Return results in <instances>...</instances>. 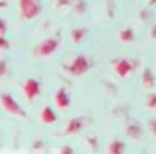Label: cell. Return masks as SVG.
I'll return each instance as SVG.
<instances>
[{"instance_id":"cell-1","label":"cell","mask_w":156,"mask_h":154,"mask_svg":"<svg viewBox=\"0 0 156 154\" xmlns=\"http://www.w3.org/2000/svg\"><path fill=\"white\" fill-rule=\"evenodd\" d=\"M92 68H94V61L86 55H76L70 62L62 65V70L70 76H84L86 72L92 70Z\"/></svg>"},{"instance_id":"cell-2","label":"cell","mask_w":156,"mask_h":154,"mask_svg":"<svg viewBox=\"0 0 156 154\" xmlns=\"http://www.w3.org/2000/svg\"><path fill=\"white\" fill-rule=\"evenodd\" d=\"M58 47H61V37H58V35L47 37V39H43L41 43L35 45V49H33V57H35V59L51 57V55H55V53L58 51Z\"/></svg>"},{"instance_id":"cell-3","label":"cell","mask_w":156,"mask_h":154,"mask_svg":"<svg viewBox=\"0 0 156 154\" xmlns=\"http://www.w3.org/2000/svg\"><path fill=\"white\" fill-rule=\"evenodd\" d=\"M111 66H113V72L119 78H127L135 68H140V61H129L125 57H117V59L111 61Z\"/></svg>"},{"instance_id":"cell-4","label":"cell","mask_w":156,"mask_h":154,"mask_svg":"<svg viewBox=\"0 0 156 154\" xmlns=\"http://www.w3.org/2000/svg\"><path fill=\"white\" fill-rule=\"evenodd\" d=\"M0 103H2V109L10 115H16V117H26V111H23L22 107H20L18 100L14 98L12 94L8 92H2V96H0Z\"/></svg>"},{"instance_id":"cell-5","label":"cell","mask_w":156,"mask_h":154,"mask_svg":"<svg viewBox=\"0 0 156 154\" xmlns=\"http://www.w3.org/2000/svg\"><path fill=\"white\" fill-rule=\"evenodd\" d=\"M22 92H23L27 102H35L41 96V82H39V78H27L22 84Z\"/></svg>"},{"instance_id":"cell-6","label":"cell","mask_w":156,"mask_h":154,"mask_svg":"<svg viewBox=\"0 0 156 154\" xmlns=\"http://www.w3.org/2000/svg\"><path fill=\"white\" fill-rule=\"evenodd\" d=\"M86 123H88V117L86 115H78V117H72V119H68L66 121V127H65V135H78V133H82L84 131V127H86Z\"/></svg>"},{"instance_id":"cell-7","label":"cell","mask_w":156,"mask_h":154,"mask_svg":"<svg viewBox=\"0 0 156 154\" xmlns=\"http://www.w3.org/2000/svg\"><path fill=\"white\" fill-rule=\"evenodd\" d=\"M20 12H22V18H23V20H35L39 14L43 12V6H41V2H39V0H33L31 4L20 8Z\"/></svg>"},{"instance_id":"cell-8","label":"cell","mask_w":156,"mask_h":154,"mask_svg":"<svg viewBox=\"0 0 156 154\" xmlns=\"http://www.w3.org/2000/svg\"><path fill=\"white\" fill-rule=\"evenodd\" d=\"M70 103H72V98H70V94H68V90L66 88H58L55 92V105L61 109V111H66V109L70 107Z\"/></svg>"},{"instance_id":"cell-9","label":"cell","mask_w":156,"mask_h":154,"mask_svg":"<svg viewBox=\"0 0 156 154\" xmlns=\"http://www.w3.org/2000/svg\"><path fill=\"white\" fill-rule=\"evenodd\" d=\"M140 82H143V88L144 90H156V76H154V72L150 70V68H143V74H140Z\"/></svg>"},{"instance_id":"cell-10","label":"cell","mask_w":156,"mask_h":154,"mask_svg":"<svg viewBox=\"0 0 156 154\" xmlns=\"http://www.w3.org/2000/svg\"><path fill=\"white\" fill-rule=\"evenodd\" d=\"M143 133H144V129L140 127L136 121H129L127 123V127H125V135L129 138H133V141H136V138H140L143 137Z\"/></svg>"},{"instance_id":"cell-11","label":"cell","mask_w":156,"mask_h":154,"mask_svg":"<svg viewBox=\"0 0 156 154\" xmlns=\"http://www.w3.org/2000/svg\"><path fill=\"white\" fill-rule=\"evenodd\" d=\"M39 119H41V123L45 125H53L57 121V113L53 107H49V105H45V107L41 109V113H39Z\"/></svg>"},{"instance_id":"cell-12","label":"cell","mask_w":156,"mask_h":154,"mask_svg":"<svg viewBox=\"0 0 156 154\" xmlns=\"http://www.w3.org/2000/svg\"><path fill=\"white\" fill-rule=\"evenodd\" d=\"M125 150H127V144L121 138H113L107 144V154H125Z\"/></svg>"},{"instance_id":"cell-13","label":"cell","mask_w":156,"mask_h":154,"mask_svg":"<svg viewBox=\"0 0 156 154\" xmlns=\"http://www.w3.org/2000/svg\"><path fill=\"white\" fill-rule=\"evenodd\" d=\"M135 37L136 33L133 27H123V30L119 31V41L121 43H135Z\"/></svg>"},{"instance_id":"cell-14","label":"cell","mask_w":156,"mask_h":154,"mask_svg":"<svg viewBox=\"0 0 156 154\" xmlns=\"http://www.w3.org/2000/svg\"><path fill=\"white\" fill-rule=\"evenodd\" d=\"M88 37V30L86 27H74V30L70 31V39L74 43H82Z\"/></svg>"},{"instance_id":"cell-15","label":"cell","mask_w":156,"mask_h":154,"mask_svg":"<svg viewBox=\"0 0 156 154\" xmlns=\"http://www.w3.org/2000/svg\"><path fill=\"white\" fill-rule=\"evenodd\" d=\"M144 103H146V107H148V109H156V92H154V90H152V92H148Z\"/></svg>"},{"instance_id":"cell-16","label":"cell","mask_w":156,"mask_h":154,"mask_svg":"<svg viewBox=\"0 0 156 154\" xmlns=\"http://www.w3.org/2000/svg\"><path fill=\"white\" fill-rule=\"evenodd\" d=\"M146 129H148V133L156 137V117H150L148 121H146Z\"/></svg>"},{"instance_id":"cell-17","label":"cell","mask_w":156,"mask_h":154,"mask_svg":"<svg viewBox=\"0 0 156 154\" xmlns=\"http://www.w3.org/2000/svg\"><path fill=\"white\" fill-rule=\"evenodd\" d=\"M72 4H74V0H57L55 6L57 8H68V6H72Z\"/></svg>"},{"instance_id":"cell-18","label":"cell","mask_w":156,"mask_h":154,"mask_svg":"<svg viewBox=\"0 0 156 154\" xmlns=\"http://www.w3.org/2000/svg\"><path fill=\"white\" fill-rule=\"evenodd\" d=\"M0 47H2V51L10 49V41L6 39V35H0Z\"/></svg>"},{"instance_id":"cell-19","label":"cell","mask_w":156,"mask_h":154,"mask_svg":"<svg viewBox=\"0 0 156 154\" xmlns=\"http://www.w3.org/2000/svg\"><path fill=\"white\" fill-rule=\"evenodd\" d=\"M6 30H8V22L2 18L0 20V35H6Z\"/></svg>"},{"instance_id":"cell-20","label":"cell","mask_w":156,"mask_h":154,"mask_svg":"<svg viewBox=\"0 0 156 154\" xmlns=\"http://www.w3.org/2000/svg\"><path fill=\"white\" fill-rule=\"evenodd\" d=\"M0 74L8 76V65H6V61H0Z\"/></svg>"},{"instance_id":"cell-21","label":"cell","mask_w":156,"mask_h":154,"mask_svg":"<svg viewBox=\"0 0 156 154\" xmlns=\"http://www.w3.org/2000/svg\"><path fill=\"white\" fill-rule=\"evenodd\" d=\"M58 154H76V152H74L72 146H61V152H58Z\"/></svg>"},{"instance_id":"cell-22","label":"cell","mask_w":156,"mask_h":154,"mask_svg":"<svg viewBox=\"0 0 156 154\" xmlns=\"http://www.w3.org/2000/svg\"><path fill=\"white\" fill-rule=\"evenodd\" d=\"M20 2V8H23V6H27V4H31L33 0H18Z\"/></svg>"},{"instance_id":"cell-23","label":"cell","mask_w":156,"mask_h":154,"mask_svg":"<svg viewBox=\"0 0 156 154\" xmlns=\"http://www.w3.org/2000/svg\"><path fill=\"white\" fill-rule=\"evenodd\" d=\"M150 37H152V39L156 41V23L152 26V30H150Z\"/></svg>"},{"instance_id":"cell-24","label":"cell","mask_w":156,"mask_h":154,"mask_svg":"<svg viewBox=\"0 0 156 154\" xmlns=\"http://www.w3.org/2000/svg\"><path fill=\"white\" fill-rule=\"evenodd\" d=\"M148 4H150V6H154V4H156V0H148Z\"/></svg>"}]
</instances>
